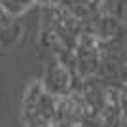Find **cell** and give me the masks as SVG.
I'll list each match as a JSON object with an SVG mask.
<instances>
[{
    "mask_svg": "<svg viewBox=\"0 0 127 127\" xmlns=\"http://www.w3.org/2000/svg\"><path fill=\"white\" fill-rule=\"evenodd\" d=\"M68 78H70V74L64 70V66L53 64L48 72V80H46L49 93H64L68 89Z\"/></svg>",
    "mask_w": 127,
    "mask_h": 127,
    "instance_id": "cell-1",
    "label": "cell"
},
{
    "mask_svg": "<svg viewBox=\"0 0 127 127\" xmlns=\"http://www.w3.org/2000/svg\"><path fill=\"white\" fill-rule=\"evenodd\" d=\"M118 31V23L112 19V17H104V19H101L99 21V29H97V34L102 38H108L112 36V34H116Z\"/></svg>",
    "mask_w": 127,
    "mask_h": 127,
    "instance_id": "cell-2",
    "label": "cell"
},
{
    "mask_svg": "<svg viewBox=\"0 0 127 127\" xmlns=\"http://www.w3.org/2000/svg\"><path fill=\"white\" fill-rule=\"evenodd\" d=\"M49 2H51V4H53V2H59V0H49Z\"/></svg>",
    "mask_w": 127,
    "mask_h": 127,
    "instance_id": "cell-3",
    "label": "cell"
}]
</instances>
